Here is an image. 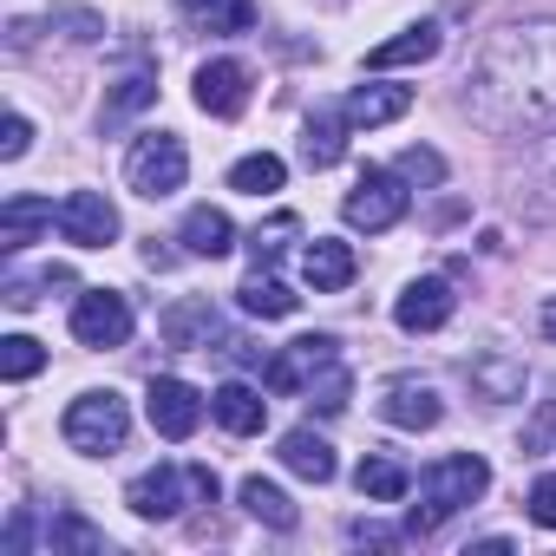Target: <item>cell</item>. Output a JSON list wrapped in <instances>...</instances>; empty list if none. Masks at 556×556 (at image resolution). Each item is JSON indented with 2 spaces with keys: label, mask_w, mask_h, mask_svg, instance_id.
Wrapping results in <instances>:
<instances>
[{
  "label": "cell",
  "mask_w": 556,
  "mask_h": 556,
  "mask_svg": "<svg viewBox=\"0 0 556 556\" xmlns=\"http://www.w3.org/2000/svg\"><path fill=\"white\" fill-rule=\"evenodd\" d=\"M465 112L491 138H530L556 118V21H523L484 40L465 73Z\"/></svg>",
  "instance_id": "cell-1"
},
{
  "label": "cell",
  "mask_w": 556,
  "mask_h": 556,
  "mask_svg": "<svg viewBox=\"0 0 556 556\" xmlns=\"http://www.w3.org/2000/svg\"><path fill=\"white\" fill-rule=\"evenodd\" d=\"M491 491V465L478 458V452H445V458H432L426 471H419V510L406 517V530L413 536H432L445 517H458L465 504H478Z\"/></svg>",
  "instance_id": "cell-2"
},
{
  "label": "cell",
  "mask_w": 556,
  "mask_h": 556,
  "mask_svg": "<svg viewBox=\"0 0 556 556\" xmlns=\"http://www.w3.org/2000/svg\"><path fill=\"white\" fill-rule=\"evenodd\" d=\"M125 504L144 523H170L184 504H216V471L210 465H151L125 484Z\"/></svg>",
  "instance_id": "cell-3"
},
{
  "label": "cell",
  "mask_w": 556,
  "mask_h": 556,
  "mask_svg": "<svg viewBox=\"0 0 556 556\" xmlns=\"http://www.w3.org/2000/svg\"><path fill=\"white\" fill-rule=\"evenodd\" d=\"M60 432H66V445H73L79 458H112V452H125V439H131V406H125L112 387H105V393H79V400L66 406Z\"/></svg>",
  "instance_id": "cell-4"
},
{
  "label": "cell",
  "mask_w": 556,
  "mask_h": 556,
  "mask_svg": "<svg viewBox=\"0 0 556 556\" xmlns=\"http://www.w3.org/2000/svg\"><path fill=\"white\" fill-rule=\"evenodd\" d=\"M184 177H190V151H184L177 131H144V138L131 144V157H125V184H131L138 197H151V203L177 197Z\"/></svg>",
  "instance_id": "cell-5"
},
{
  "label": "cell",
  "mask_w": 556,
  "mask_h": 556,
  "mask_svg": "<svg viewBox=\"0 0 556 556\" xmlns=\"http://www.w3.org/2000/svg\"><path fill=\"white\" fill-rule=\"evenodd\" d=\"M510 210L523 223H556V131H543L517 164H510Z\"/></svg>",
  "instance_id": "cell-6"
},
{
  "label": "cell",
  "mask_w": 556,
  "mask_h": 556,
  "mask_svg": "<svg viewBox=\"0 0 556 556\" xmlns=\"http://www.w3.org/2000/svg\"><path fill=\"white\" fill-rule=\"evenodd\" d=\"M328 367H341V341H334V334H302V341H289V348H275V354H268L262 387L289 400V393H308Z\"/></svg>",
  "instance_id": "cell-7"
},
{
  "label": "cell",
  "mask_w": 556,
  "mask_h": 556,
  "mask_svg": "<svg viewBox=\"0 0 556 556\" xmlns=\"http://www.w3.org/2000/svg\"><path fill=\"white\" fill-rule=\"evenodd\" d=\"M341 216H348L354 229H367V236L393 229V223L406 216V177H400V170H367V177H361V184L348 190Z\"/></svg>",
  "instance_id": "cell-8"
},
{
  "label": "cell",
  "mask_w": 556,
  "mask_h": 556,
  "mask_svg": "<svg viewBox=\"0 0 556 556\" xmlns=\"http://www.w3.org/2000/svg\"><path fill=\"white\" fill-rule=\"evenodd\" d=\"M53 229L79 249H105V242H118V210L105 190H73L53 203Z\"/></svg>",
  "instance_id": "cell-9"
},
{
  "label": "cell",
  "mask_w": 556,
  "mask_h": 556,
  "mask_svg": "<svg viewBox=\"0 0 556 556\" xmlns=\"http://www.w3.org/2000/svg\"><path fill=\"white\" fill-rule=\"evenodd\" d=\"M73 341L79 348H125L131 341V302L118 289H86L73 302Z\"/></svg>",
  "instance_id": "cell-10"
},
{
  "label": "cell",
  "mask_w": 556,
  "mask_h": 556,
  "mask_svg": "<svg viewBox=\"0 0 556 556\" xmlns=\"http://www.w3.org/2000/svg\"><path fill=\"white\" fill-rule=\"evenodd\" d=\"M144 413H151V432H157V439H190V432L203 426L210 400H203L190 380L157 374V380H151V393H144Z\"/></svg>",
  "instance_id": "cell-11"
},
{
  "label": "cell",
  "mask_w": 556,
  "mask_h": 556,
  "mask_svg": "<svg viewBox=\"0 0 556 556\" xmlns=\"http://www.w3.org/2000/svg\"><path fill=\"white\" fill-rule=\"evenodd\" d=\"M452 308H458L452 282H439V275H419V282H406V289H400L393 321H400L406 334H432V328H445V321H452Z\"/></svg>",
  "instance_id": "cell-12"
},
{
  "label": "cell",
  "mask_w": 556,
  "mask_h": 556,
  "mask_svg": "<svg viewBox=\"0 0 556 556\" xmlns=\"http://www.w3.org/2000/svg\"><path fill=\"white\" fill-rule=\"evenodd\" d=\"M439 393L426 387V380H413V374H400V380H387L380 387V419L387 426H400V432H432L439 426Z\"/></svg>",
  "instance_id": "cell-13"
},
{
  "label": "cell",
  "mask_w": 556,
  "mask_h": 556,
  "mask_svg": "<svg viewBox=\"0 0 556 556\" xmlns=\"http://www.w3.org/2000/svg\"><path fill=\"white\" fill-rule=\"evenodd\" d=\"M197 105L210 118H236L249 105V66L242 60H203L197 66Z\"/></svg>",
  "instance_id": "cell-14"
},
{
  "label": "cell",
  "mask_w": 556,
  "mask_h": 556,
  "mask_svg": "<svg viewBox=\"0 0 556 556\" xmlns=\"http://www.w3.org/2000/svg\"><path fill=\"white\" fill-rule=\"evenodd\" d=\"M210 419H216L223 432L249 439V432H262V426H268V400H262L249 380H223V387L210 393Z\"/></svg>",
  "instance_id": "cell-15"
},
{
  "label": "cell",
  "mask_w": 556,
  "mask_h": 556,
  "mask_svg": "<svg viewBox=\"0 0 556 556\" xmlns=\"http://www.w3.org/2000/svg\"><path fill=\"white\" fill-rule=\"evenodd\" d=\"M354 268H361L354 249L334 242V236H315L308 255H302V275H308V289H315V295H341V289L354 282Z\"/></svg>",
  "instance_id": "cell-16"
},
{
  "label": "cell",
  "mask_w": 556,
  "mask_h": 556,
  "mask_svg": "<svg viewBox=\"0 0 556 556\" xmlns=\"http://www.w3.org/2000/svg\"><path fill=\"white\" fill-rule=\"evenodd\" d=\"M53 223V203L47 197H8V203H0V249H8V255H21L27 242H40V229Z\"/></svg>",
  "instance_id": "cell-17"
},
{
  "label": "cell",
  "mask_w": 556,
  "mask_h": 556,
  "mask_svg": "<svg viewBox=\"0 0 556 556\" xmlns=\"http://www.w3.org/2000/svg\"><path fill=\"white\" fill-rule=\"evenodd\" d=\"M439 53V27L432 21H413L406 34H393V40H380L374 53H367V73H393V66H426Z\"/></svg>",
  "instance_id": "cell-18"
},
{
  "label": "cell",
  "mask_w": 556,
  "mask_h": 556,
  "mask_svg": "<svg viewBox=\"0 0 556 556\" xmlns=\"http://www.w3.org/2000/svg\"><path fill=\"white\" fill-rule=\"evenodd\" d=\"M406 105H413V92H406V86H380V79H374V86H354L341 112H348V125H367V131H374V125L406 118Z\"/></svg>",
  "instance_id": "cell-19"
},
{
  "label": "cell",
  "mask_w": 556,
  "mask_h": 556,
  "mask_svg": "<svg viewBox=\"0 0 556 556\" xmlns=\"http://www.w3.org/2000/svg\"><path fill=\"white\" fill-rule=\"evenodd\" d=\"M177 242H184L190 255H210V262H216V255H229V249H236V223H229L216 203H197V210L184 216Z\"/></svg>",
  "instance_id": "cell-20"
},
{
  "label": "cell",
  "mask_w": 556,
  "mask_h": 556,
  "mask_svg": "<svg viewBox=\"0 0 556 556\" xmlns=\"http://www.w3.org/2000/svg\"><path fill=\"white\" fill-rule=\"evenodd\" d=\"M282 465L295 471V478H308V484H328L341 465H334V445L321 439V432H308V426H295V432H282Z\"/></svg>",
  "instance_id": "cell-21"
},
{
  "label": "cell",
  "mask_w": 556,
  "mask_h": 556,
  "mask_svg": "<svg viewBox=\"0 0 556 556\" xmlns=\"http://www.w3.org/2000/svg\"><path fill=\"white\" fill-rule=\"evenodd\" d=\"M471 387H478V400H491V406H504V400H523V361H510V354H478L471 367Z\"/></svg>",
  "instance_id": "cell-22"
},
{
  "label": "cell",
  "mask_w": 556,
  "mask_h": 556,
  "mask_svg": "<svg viewBox=\"0 0 556 556\" xmlns=\"http://www.w3.org/2000/svg\"><path fill=\"white\" fill-rule=\"evenodd\" d=\"M341 131H348V112H315L308 131H302V164H308V170H334L341 151H348Z\"/></svg>",
  "instance_id": "cell-23"
},
{
  "label": "cell",
  "mask_w": 556,
  "mask_h": 556,
  "mask_svg": "<svg viewBox=\"0 0 556 556\" xmlns=\"http://www.w3.org/2000/svg\"><path fill=\"white\" fill-rule=\"evenodd\" d=\"M236 497H242V510H249L255 523H268V530H295V517H302V510L289 504V491H282V484H268V478H242Z\"/></svg>",
  "instance_id": "cell-24"
},
{
  "label": "cell",
  "mask_w": 556,
  "mask_h": 556,
  "mask_svg": "<svg viewBox=\"0 0 556 556\" xmlns=\"http://www.w3.org/2000/svg\"><path fill=\"white\" fill-rule=\"evenodd\" d=\"M164 341L170 348H210V334H216V308L210 302H177V308H164Z\"/></svg>",
  "instance_id": "cell-25"
},
{
  "label": "cell",
  "mask_w": 556,
  "mask_h": 556,
  "mask_svg": "<svg viewBox=\"0 0 556 556\" xmlns=\"http://www.w3.org/2000/svg\"><path fill=\"white\" fill-rule=\"evenodd\" d=\"M40 543H47L53 556H60V549H79V556H105V549H112V543H105V530H92L79 510H53Z\"/></svg>",
  "instance_id": "cell-26"
},
{
  "label": "cell",
  "mask_w": 556,
  "mask_h": 556,
  "mask_svg": "<svg viewBox=\"0 0 556 556\" xmlns=\"http://www.w3.org/2000/svg\"><path fill=\"white\" fill-rule=\"evenodd\" d=\"M184 14L203 34H249L255 27V0H184Z\"/></svg>",
  "instance_id": "cell-27"
},
{
  "label": "cell",
  "mask_w": 556,
  "mask_h": 556,
  "mask_svg": "<svg viewBox=\"0 0 556 556\" xmlns=\"http://www.w3.org/2000/svg\"><path fill=\"white\" fill-rule=\"evenodd\" d=\"M236 295H242V315H255V321H282V315H295V295H289L282 282H275L268 268H255Z\"/></svg>",
  "instance_id": "cell-28"
},
{
  "label": "cell",
  "mask_w": 556,
  "mask_h": 556,
  "mask_svg": "<svg viewBox=\"0 0 556 556\" xmlns=\"http://www.w3.org/2000/svg\"><path fill=\"white\" fill-rule=\"evenodd\" d=\"M354 484H361V497H374V504H400L413 478H406V465H400V458H361Z\"/></svg>",
  "instance_id": "cell-29"
},
{
  "label": "cell",
  "mask_w": 556,
  "mask_h": 556,
  "mask_svg": "<svg viewBox=\"0 0 556 556\" xmlns=\"http://www.w3.org/2000/svg\"><path fill=\"white\" fill-rule=\"evenodd\" d=\"M151 99H157V79H151V73H125V79L112 86V99H105V112H99V125L112 131V125H125L131 112H144Z\"/></svg>",
  "instance_id": "cell-30"
},
{
  "label": "cell",
  "mask_w": 556,
  "mask_h": 556,
  "mask_svg": "<svg viewBox=\"0 0 556 556\" xmlns=\"http://www.w3.org/2000/svg\"><path fill=\"white\" fill-rule=\"evenodd\" d=\"M282 157L275 151H255V157H242L236 170H229V190H242V197H268V190H282Z\"/></svg>",
  "instance_id": "cell-31"
},
{
  "label": "cell",
  "mask_w": 556,
  "mask_h": 556,
  "mask_svg": "<svg viewBox=\"0 0 556 556\" xmlns=\"http://www.w3.org/2000/svg\"><path fill=\"white\" fill-rule=\"evenodd\" d=\"M40 367H47V348L34 334H8V341H0V374H8V380H34Z\"/></svg>",
  "instance_id": "cell-32"
},
{
  "label": "cell",
  "mask_w": 556,
  "mask_h": 556,
  "mask_svg": "<svg viewBox=\"0 0 556 556\" xmlns=\"http://www.w3.org/2000/svg\"><path fill=\"white\" fill-rule=\"evenodd\" d=\"M295 236H302V223H295L289 210H282V216H275L268 229H255V236H249V249H255V268H268V262H275V255H282V249H289Z\"/></svg>",
  "instance_id": "cell-33"
},
{
  "label": "cell",
  "mask_w": 556,
  "mask_h": 556,
  "mask_svg": "<svg viewBox=\"0 0 556 556\" xmlns=\"http://www.w3.org/2000/svg\"><path fill=\"white\" fill-rule=\"evenodd\" d=\"M348 393H354V380H348V367H328V374H321V380L308 387V406L334 419V413H348Z\"/></svg>",
  "instance_id": "cell-34"
},
{
  "label": "cell",
  "mask_w": 556,
  "mask_h": 556,
  "mask_svg": "<svg viewBox=\"0 0 556 556\" xmlns=\"http://www.w3.org/2000/svg\"><path fill=\"white\" fill-rule=\"evenodd\" d=\"M406 184H445V157L439 151H426V144H413V151H400V164H393Z\"/></svg>",
  "instance_id": "cell-35"
},
{
  "label": "cell",
  "mask_w": 556,
  "mask_h": 556,
  "mask_svg": "<svg viewBox=\"0 0 556 556\" xmlns=\"http://www.w3.org/2000/svg\"><path fill=\"white\" fill-rule=\"evenodd\" d=\"M530 523L556 530V471H543V478L530 484Z\"/></svg>",
  "instance_id": "cell-36"
},
{
  "label": "cell",
  "mask_w": 556,
  "mask_h": 556,
  "mask_svg": "<svg viewBox=\"0 0 556 556\" xmlns=\"http://www.w3.org/2000/svg\"><path fill=\"white\" fill-rule=\"evenodd\" d=\"M27 144H34V125L21 118V112H8V125H0V157H27Z\"/></svg>",
  "instance_id": "cell-37"
},
{
  "label": "cell",
  "mask_w": 556,
  "mask_h": 556,
  "mask_svg": "<svg viewBox=\"0 0 556 556\" xmlns=\"http://www.w3.org/2000/svg\"><path fill=\"white\" fill-rule=\"evenodd\" d=\"M354 543H380V549H387V543H393V530H380V523H354Z\"/></svg>",
  "instance_id": "cell-38"
},
{
  "label": "cell",
  "mask_w": 556,
  "mask_h": 556,
  "mask_svg": "<svg viewBox=\"0 0 556 556\" xmlns=\"http://www.w3.org/2000/svg\"><path fill=\"white\" fill-rule=\"evenodd\" d=\"M543 334H549V341H556V295H549V302H543Z\"/></svg>",
  "instance_id": "cell-39"
}]
</instances>
